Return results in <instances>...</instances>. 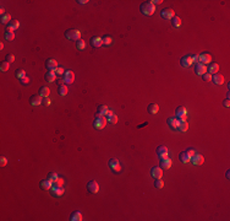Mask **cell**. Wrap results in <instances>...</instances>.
Returning <instances> with one entry per match:
<instances>
[{"mask_svg":"<svg viewBox=\"0 0 230 221\" xmlns=\"http://www.w3.org/2000/svg\"><path fill=\"white\" fill-rule=\"evenodd\" d=\"M186 114H187V111L185 107H178L176 108V112H175V118L178 119L179 122L181 120H186Z\"/></svg>","mask_w":230,"mask_h":221,"instance_id":"obj_4","label":"cell"},{"mask_svg":"<svg viewBox=\"0 0 230 221\" xmlns=\"http://www.w3.org/2000/svg\"><path fill=\"white\" fill-rule=\"evenodd\" d=\"M219 70V65L217 63H213V64H209V68H208V73L209 74H217Z\"/></svg>","mask_w":230,"mask_h":221,"instance_id":"obj_29","label":"cell"},{"mask_svg":"<svg viewBox=\"0 0 230 221\" xmlns=\"http://www.w3.org/2000/svg\"><path fill=\"white\" fill-rule=\"evenodd\" d=\"M49 93H50V90H49L47 86H42V87L39 89V95L42 97H48Z\"/></svg>","mask_w":230,"mask_h":221,"instance_id":"obj_31","label":"cell"},{"mask_svg":"<svg viewBox=\"0 0 230 221\" xmlns=\"http://www.w3.org/2000/svg\"><path fill=\"white\" fill-rule=\"evenodd\" d=\"M180 64H181L184 68H188L191 64H194V61H192V57H191V55H185V57H182L181 60H180Z\"/></svg>","mask_w":230,"mask_h":221,"instance_id":"obj_14","label":"cell"},{"mask_svg":"<svg viewBox=\"0 0 230 221\" xmlns=\"http://www.w3.org/2000/svg\"><path fill=\"white\" fill-rule=\"evenodd\" d=\"M52 187H53V182L49 181L48 178L40 182V188H42V189H50Z\"/></svg>","mask_w":230,"mask_h":221,"instance_id":"obj_24","label":"cell"},{"mask_svg":"<svg viewBox=\"0 0 230 221\" xmlns=\"http://www.w3.org/2000/svg\"><path fill=\"white\" fill-rule=\"evenodd\" d=\"M202 76H203V80L204 81H212V75L209 73H204Z\"/></svg>","mask_w":230,"mask_h":221,"instance_id":"obj_45","label":"cell"},{"mask_svg":"<svg viewBox=\"0 0 230 221\" xmlns=\"http://www.w3.org/2000/svg\"><path fill=\"white\" fill-rule=\"evenodd\" d=\"M20 81H21L22 85H28V84H30V77L24 76V77H22V79H20Z\"/></svg>","mask_w":230,"mask_h":221,"instance_id":"obj_46","label":"cell"},{"mask_svg":"<svg viewBox=\"0 0 230 221\" xmlns=\"http://www.w3.org/2000/svg\"><path fill=\"white\" fill-rule=\"evenodd\" d=\"M57 92H59V95H60V96H66V95H67V92H69V90H67V87H66V85H61V86H59V87H57Z\"/></svg>","mask_w":230,"mask_h":221,"instance_id":"obj_32","label":"cell"},{"mask_svg":"<svg viewBox=\"0 0 230 221\" xmlns=\"http://www.w3.org/2000/svg\"><path fill=\"white\" fill-rule=\"evenodd\" d=\"M15 75H16V77H17V79H22V77L26 76V73H24L23 69H19V70H16Z\"/></svg>","mask_w":230,"mask_h":221,"instance_id":"obj_38","label":"cell"},{"mask_svg":"<svg viewBox=\"0 0 230 221\" xmlns=\"http://www.w3.org/2000/svg\"><path fill=\"white\" fill-rule=\"evenodd\" d=\"M139 9H141V12H142L143 15L151 16V15H153V14H154V11H155V6H154L151 1H146V3L141 4Z\"/></svg>","mask_w":230,"mask_h":221,"instance_id":"obj_2","label":"cell"},{"mask_svg":"<svg viewBox=\"0 0 230 221\" xmlns=\"http://www.w3.org/2000/svg\"><path fill=\"white\" fill-rule=\"evenodd\" d=\"M179 160L182 163H186V162L190 161V157H188V155H187L186 151H182V152H180V155H179Z\"/></svg>","mask_w":230,"mask_h":221,"instance_id":"obj_30","label":"cell"},{"mask_svg":"<svg viewBox=\"0 0 230 221\" xmlns=\"http://www.w3.org/2000/svg\"><path fill=\"white\" fill-rule=\"evenodd\" d=\"M102 43H103V46H110L113 43V38L110 36H105L102 38Z\"/></svg>","mask_w":230,"mask_h":221,"instance_id":"obj_35","label":"cell"},{"mask_svg":"<svg viewBox=\"0 0 230 221\" xmlns=\"http://www.w3.org/2000/svg\"><path fill=\"white\" fill-rule=\"evenodd\" d=\"M229 101H230L229 98H227V100L224 101V106H225V107H227V108H229V106H230V102H229Z\"/></svg>","mask_w":230,"mask_h":221,"instance_id":"obj_52","label":"cell"},{"mask_svg":"<svg viewBox=\"0 0 230 221\" xmlns=\"http://www.w3.org/2000/svg\"><path fill=\"white\" fill-rule=\"evenodd\" d=\"M47 178L49 179V181L54 182V181H55V179H56V178H59V176H57V174L55 173V172H50V173H49V174H48V177H47Z\"/></svg>","mask_w":230,"mask_h":221,"instance_id":"obj_42","label":"cell"},{"mask_svg":"<svg viewBox=\"0 0 230 221\" xmlns=\"http://www.w3.org/2000/svg\"><path fill=\"white\" fill-rule=\"evenodd\" d=\"M151 174H152V177L155 178V179L162 178V176H163V168H162L161 166H159V167H153V168L151 170Z\"/></svg>","mask_w":230,"mask_h":221,"instance_id":"obj_10","label":"cell"},{"mask_svg":"<svg viewBox=\"0 0 230 221\" xmlns=\"http://www.w3.org/2000/svg\"><path fill=\"white\" fill-rule=\"evenodd\" d=\"M9 68H10V64L6 63V61H4V63H1V65H0V70H1L3 73L9 70Z\"/></svg>","mask_w":230,"mask_h":221,"instance_id":"obj_40","label":"cell"},{"mask_svg":"<svg viewBox=\"0 0 230 221\" xmlns=\"http://www.w3.org/2000/svg\"><path fill=\"white\" fill-rule=\"evenodd\" d=\"M42 103L44 106H49V105H50V100H49V97H43V102H42Z\"/></svg>","mask_w":230,"mask_h":221,"instance_id":"obj_50","label":"cell"},{"mask_svg":"<svg viewBox=\"0 0 230 221\" xmlns=\"http://www.w3.org/2000/svg\"><path fill=\"white\" fill-rule=\"evenodd\" d=\"M64 71H65V70H64L63 68H57V69H56V75H63V74H65Z\"/></svg>","mask_w":230,"mask_h":221,"instance_id":"obj_51","label":"cell"},{"mask_svg":"<svg viewBox=\"0 0 230 221\" xmlns=\"http://www.w3.org/2000/svg\"><path fill=\"white\" fill-rule=\"evenodd\" d=\"M187 129H188V124H187V122H186V120H181V122H179L178 130H180V132L185 133V132H187Z\"/></svg>","mask_w":230,"mask_h":221,"instance_id":"obj_27","label":"cell"},{"mask_svg":"<svg viewBox=\"0 0 230 221\" xmlns=\"http://www.w3.org/2000/svg\"><path fill=\"white\" fill-rule=\"evenodd\" d=\"M192 57V61H194V64H198L200 63V57H198V54H194V55H191Z\"/></svg>","mask_w":230,"mask_h":221,"instance_id":"obj_47","label":"cell"},{"mask_svg":"<svg viewBox=\"0 0 230 221\" xmlns=\"http://www.w3.org/2000/svg\"><path fill=\"white\" fill-rule=\"evenodd\" d=\"M73 80H75V74H73V71L67 70L66 73L64 74V83H65V85L66 84H72Z\"/></svg>","mask_w":230,"mask_h":221,"instance_id":"obj_9","label":"cell"},{"mask_svg":"<svg viewBox=\"0 0 230 221\" xmlns=\"http://www.w3.org/2000/svg\"><path fill=\"white\" fill-rule=\"evenodd\" d=\"M154 187L157 188V189H162V188L164 187V182L162 181L161 178H158V179H155V182H154Z\"/></svg>","mask_w":230,"mask_h":221,"instance_id":"obj_39","label":"cell"},{"mask_svg":"<svg viewBox=\"0 0 230 221\" xmlns=\"http://www.w3.org/2000/svg\"><path fill=\"white\" fill-rule=\"evenodd\" d=\"M5 61H6V63H9V64L14 63V61H15V57H14V54H6V57H5Z\"/></svg>","mask_w":230,"mask_h":221,"instance_id":"obj_43","label":"cell"},{"mask_svg":"<svg viewBox=\"0 0 230 221\" xmlns=\"http://www.w3.org/2000/svg\"><path fill=\"white\" fill-rule=\"evenodd\" d=\"M109 166L114 172H120L121 171V166H120V162L118 161L116 158H110L109 160Z\"/></svg>","mask_w":230,"mask_h":221,"instance_id":"obj_8","label":"cell"},{"mask_svg":"<svg viewBox=\"0 0 230 221\" xmlns=\"http://www.w3.org/2000/svg\"><path fill=\"white\" fill-rule=\"evenodd\" d=\"M198 57H200V63H202V64H211L212 57L209 55V54H207V53H203V54H198Z\"/></svg>","mask_w":230,"mask_h":221,"instance_id":"obj_19","label":"cell"},{"mask_svg":"<svg viewBox=\"0 0 230 221\" xmlns=\"http://www.w3.org/2000/svg\"><path fill=\"white\" fill-rule=\"evenodd\" d=\"M190 161L194 163V165H196V166H200V165H202V163L204 162V157L202 156V155H200V154H196L194 157H191L190 158Z\"/></svg>","mask_w":230,"mask_h":221,"instance_id":"obj_11","label":"cell"},{"mask_svg":"<svg viewBox=\"0 0 230 221\" xmlns=\"http://www.w3.org/2000/svg\"><path fill=\"white\" fill-rule=\"evenodd\" d=\"M147 111H148L151 114H157L158 111H159V106L157 103H151L148 106V108H147Z\"/></svg>","mask_w":230,"mask_h":221,"instance_id":"obj_25","label":"cell"},{"mask_svg":"<svg viewBox=\"0 0 230 221\" xmlns=\"http://www.w3.org/2000/svg\"><path fill=\"white\" fill-rule=\"evenodd\" d=\"M105 117H106V120L110 122V123H112V124H116V123H118V117L114 114L113 109H109Z\"/></svg>","mask_w":230,"mask_h":221,"instance_id":"obj_16","label":"cell"},{"mask_svg":"<svg viewBox=\"0 0 230 221\" xmlns=\"http://www.w3.org/2000/svg\"><path fill=\"white\" fill-rule=\"evenodd\" d=\"M70 220L71 221H81L82 220V214L80 211H73L71 216H70Z\"/></svg>","mask_w":230,"mask_h":221,"instance_id":"obj_28","label":"cell"},{"mask_svg":"<svg viewBox=\"0 0 230 221\" xmlns=\"http://www.w3.org/2000/svg\"><path fill=\"white\" fill-rule=\"evenodd\" d=\"M56 84L59 85V86H61V85H64V80H56Z\"/></svg>","mask_w":230,"mask_h":221,"instance_id":"obj_54","label":"cell"},{"mask_svg":"<svg viewBox=\"0 0 230 221\" xmlns=\"http://www.w3.org/2000/svg\"><path fill=\"white\" fill-rule=\"evenodd\" d=\"M91 46L94 47V48H98V47L103 46V43H102V38L100 37H92L91 38Z\"/></svg>","mask_w":230,"mask_h":221,"instance_id":"obj_21","label":"cell"},{"mask_svg":"<svg viewBox=\"0 0 230 221\" xmlns=\"http://www.w3.org/2000/svg\"><path fill=\"white\" fill-rule=\"evenodd\" d=\"M87 189H88L89 193L96 194V193H98V190H99V186H98V183L96 181H89L87 183Z\"/></svg>","mask_w":230,"mask_h":221,"instance_id":"obj_7","label":"cell"},{"mask_svg":"<svg viewBox=\"0 0 230 221\" xmlns=\"http://www.w3.org/2000/svg\"><path fill=\"white\" fill-rule=\"evenodd\" d=\"M55 77H56V74L54 71H48L46 73V75H44V79L49 83H53V81H55Z\"/></svg>","mask_w":230,"mask_h":221,"instance_id":"obj_23","label":"cell"},{"mask_svg":"<svg viewBox=\"0 0 230 221\" xmlns=\"http://www.w3.org/2000/svg\"><path fill=\"white\" fill-rule=\"evenodd\" d=\"M19 26H20V22L17 20H11L10 23H7V26H6V32H12V31L17 30Z\"/></svg>","mask_w":230,"mask_h":221,"instance_id":"obj_15","label":"cell"},{"mask_svg":"<svg viewBox=\"0 0 230 221\" xmlns=\"http://www.w3.org/2000/svg\"><path fill=\"white\" fill-rule=\"evenodd\" d=\"M85 47H86V42H85L83 39H80V41H77V42H76V48L79 49V51L85 49Z\"/></svg>","mask_w":230,"mask_h":221,"instance_id":"obj_37","label":"cell"},{"mask_svg":"<svg viewBox=\"0 0 230 221\" xmlns=\"http://www.w3.org/2000/svg\"><path fill=\"white\" fill-rule=\"evenodd\" d=\"M168 154H169V151H168V149L165 146H158V149H157V155H158V157L159 158H165V157H168Z\"/></svg>","mask_w":230,"mask_h":221,"instance_id":"obj_12","label":"cell"},{"mask_svg":"<svg viewBox=\"0 0 230 221\" xmlns=\"http://www.w3.org/2000/svg\"><path fill=\"white\" fill-rule=\"evenodd\" d=\"M49 190H50V193H52L53 196H61V195L64 194V188H63V187H55V186H53Z\"/></svg>","mask_w":230,"mask_h":221,"instance_id":"obj_13","label":"cell"},{"mask_svg":"<svg viewBox=\"0 0 230 221\" xmlns=\"http://www.w3.org/2000/svg\"><path fill=\"white\" fill-rule=\"evenodd\" d=\"M46 67H47V69L49 71H54V70H56L57 68V61L55 60V59H47L46 60Z\"/></svg>","mask_w":230,"mask_h":221,"instance_id":"obj_6","label":"cell"},{"mask_svg":"<svg viewBox=\"0 0 230 221\" xmlns=\"http://www.w3.org/2000/svg\"><path fill=\"white\" fill-rule=\"evenodd\" d=\"M77 3H80V4H86V3H88V0H80V1H77Z\"/></svg>","mask_w":230,"mask_h":221,"instance_id":"obj_55","label":"cell"},{"mask_svg":"<svg viewBox=\"0 0 230 221\" xmlns=\"http://www.w3.org/2000/svg\"><path fill=\"white\" fill-rule=\"evenodd\" d=\"M168 124H169V126L171 129H178L179 120L176 119V118H169V119H168Z\"/></svg>","mask_w":230,"mask_h":221,"instance_id":"obj_26","label":"cell"},{"mask_svg":"<svg viewBox=\"0 0 230 221\" xmlns=\"http://www.w3.org/2000/svg\"><path fill=\"white\" fill-rule=\"evenodd\" d=\"M108 111H109V108L106 107L105 105H100L99 107L97 108V112H98V113H100L102 116H106V113H108Z\"/></svg>","mask_w":230,"mask_h":221,"instance_id":"obj_33","label":"cell"},{"mask_svg":"<svg viewBox=\"0 0 230 221\" xmlns=\"http://www.w3.org/2000/svg\"><path fill=\"white\" fill-rule=\"evenodd\" d=\"M15 38V33L14 32H6L5 33V39L6 41H12Z\"/></svg>","mask_w":230,"mask_h":221,"instance_id":"obj_44","label":"cell"},{"mask_svg":"<svg viewBox=\"0 0 230 221\" xmlns=\"http://www.w3.org/2000/svg\"><path fill=\"white\" fill-rule=\"evenodd\" d=\"M161 167H162V168H164V170L170 168V167H171V160H170L169 157L162 158V160H161Z\"/></svg>","mask_w":230,"mask_h":221,"instance_id":"obj_22","label":"cell"},{"mask_svg":"<svg viewBox=\"0 0 230 221\" xmlns=\"http://www.w3.org/2000/svg\"><path fill=\"white\" fill-rule=\"evenodd\" d=\"M161 16L163 19H165V20H171L175 16V12H174L172 9H170V7H165V9L162 10Z\"/></svg>","mask_w":230,"mask_h":221,"instance_id":"obj_5","label":"cell"},{"mask_svg":"<svg viewBox=\"0 0 230 221\" xmlns=\"http://www.w3.org/2000/svg\"><path fill=\"white\" fill-rule=\"evenodd\" d=\"M65 37L70 41H76L77 42V41L81 39V32L79 30H73V28H71V30H67L65 32Z\"/></svg>","mask_w":230,"mask_h":221,"instance_id":"obj_3","label":"cell"},{"mask_svg":"<svg viewBox=\"0 0 230 221\" xmlns=\"http://www.w3.org/2000/svg\"><path fill=\"white\" fill-rule=\"evenodd\" d=\"M186 152H187V155H188V157H194L195 156V155H196V151L194 150V149H188L187 151H186Z\"/></svg>","mask_w":230,"mask_h":221,"instance_id":"obj_48","label":"cell"},{"mask_svg":"<svg viewBox=\"0 0 230 221\" xmlns=\"http://www.w3.org/2000/svg\"><path fill=\"white\" fill-rule=\"evenodd\" d=\"M212 81L214 84H217V85H221V84H224V76L223 75H220V74H213V77H212Z\"/></svg>","mask_w":230,"mask_h":221,"instance_id":"obj_20","label":"cell"},{"mask_svg":"<svg viewBox=\"0 0 230 221\" xmlns=\"http://www.w3.org/2000/svg\"><path fill=\"white\" fill-rule=\"evenodd\" d=\"M63 184H64V179L63 178H56L54 182H53V186H55V187H63Z\"/></svg>","mask_w":230,"mask_h":221,"instance_id":"obj_41","label":"cell"},{"mask_svg":"<svg viewBox=\"0 0 230 221\" xmlns=\"http://www.w3.org/2000/svg\"><path fill=\"white\" fill-rule=\"evenodd\" d=\"M151 3L154 5V4H161V3H163V1H162V0H153V1H151Z\"/></svg>","mask_w":230,"mask_h":221,"instance_id":"obj_53","label":"cell"},{"mask_svg":"<svg viewBox=\"0 0 230 221\" xmlns=\"http://www.w3.org/2000/svg\"><path fill=\"white\" fill-rule=\"evenodd\" d=\"M30 102H31L32 106H39V105H42L43 98H42L40 95H33L30 98Z\"/></svg>","mask_w":230,"mask_h":221,"instance_id":"obj_17","label":"cell"},{"mask_svg":"<svg viewBox=\"0 0 230 221\" xmlns=\"http://www.w3.org/2000/svg\"><path fill=\"white\" fill-rule=\"evenodd\" d=\"M6 163H7V160H6V157H4V156L0 157V165H1V167L6 166Z\"/></svg>","mask_w":230,"mask_h":221,"instance_id":"obj_49","label":"cell"},{"mask_svg":"<svg viewBox=\"0 0 230 221\" xmlns=\"http://www.w3.org/2000/svg\"><path fill=\"white\" fill-rule=\"evenodd\" d=\"M106 117L105 116H102L100 113H96L94 114V122H93V125H94V128H97V129H103L104 126H105V124H106Z\"/></svg>","mask_w":230,"mask_h":221,"instance_id":"obj_1","label":"cell"},{"mask_svg":"<svg viewBox=\"0 0 230 221\" xmlns=\"http://www.w3.org/2000/svg\"><path fill=\"white\" fill-rule=\"evenodd\" d=\"M171 25H172V27H180L181 26V19L178 17V16H174L171 19Z\"/></svg>","mask_w":230,"mask_h":221,"instance_id":"obj_34","label":"cell"},{"mask_svg":"<svg viewBox=\"0 0 230 221\" xmlns=\"http://www.w3.org/2000/svg\"><path fill=\"white\" fill-rule=\"evenodd\" d=\"M195 71H196L197 75H203L204 73H207V68L204 64L198 63V64H196V67H195Z\"/></svg>","mask_w":230,"mask_h":221,"instance_id":"obj_18","label":"cell"},{"mask_svg":"<svg viewBox=\"0 0 230 221\" xmlns=\"http://www.w3.org/2000/svg\"><path fill=\"white\" fill-rule=\"evenodd\" d=\"M0 21H1V23H10V21H11L10 14H4V15H1V19H0Z\"/></svg>","mask_w":230,"mask_h":221,"instance_id":"obj_36","label":"cell"}]
</instances>
